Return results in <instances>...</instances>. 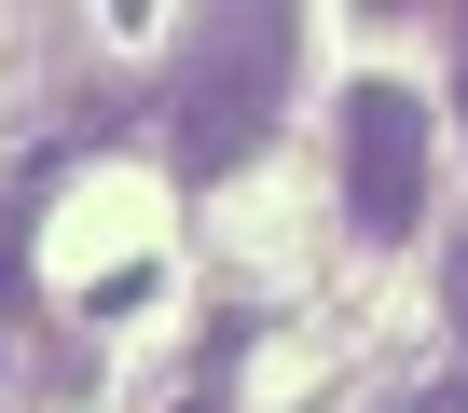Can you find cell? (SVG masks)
<instances>
[{
  "instance_id": "6da1fadb",
  "label": "cell",
  "mask_w": 468,
  "mask_h": 413,
  "mask_svg": "<svg viewBox=\"0 0 468 413\" xmlns=\"http://www.w3.org/2000/svg\"><path fill=\"white\" fill-rule=\"evenodd\" d=\"M290 56H303V15H207V28L165 56L152 124H165L179 193H220L234 165L262 152V124H276V97H290Z\"/></svg>"
},
{
  "instance_id": "7a4b0ae2",
  "label": "cell",
  "mask_w": 468,
  "mask_h": 413,
  "mask_svg": "<svg viewBox=\"0 0 468 413\" xmlns=\"http://www.w3.org/2000/svg\"><path fill=\"white\" fill-rule=\"evenodd\" d=\"M345 221L372 249H399L427 221V97L413 83H358L345 97Z\"/></svg>"
},
{
  "instance_id": "3957f363",
  "label": "cell",
  "mask_w": 468,
  "mask_h": 413,
  "mask_svg": "<svg viewBox=\"0 0 468 413\" xmlns=\"http://www.w3.org/2000/svg\"><path fill=\"white\" fill-rule=\"evenodd\" d=\"M15 235H28V206H0V317L28 303V262H15Z\"/></svg>"
},
{
  "instance_id": "277c9868",
  "label": "cell",
  "mask_w": 468,
  "mask_h": 413,
  "mask_svg": "<svg viewBox=\"0 0 468 413\" xmlns=\"http://www.w3.org/2000/svg\"><path fill=\"white\" fill-rule=\"evenodd\" d=\"M441 303H454V331H468V235H454V276H441Z\"/></svg>"
},
{
  "instance_id": "5b68a950",
  "label": "cell",
  "mask_w": 468,
  "mask_h": 413,
  "mask_svg": "<svg viewBox=\"0 0 468 413\" xmlns=\"http://www.w3.org/2000/svg\"><path fill=\"white\" fill-rule=\"evenodd\" d=\"M454 111H468V56H454Z\"/></svg>"
}]
</instances>
